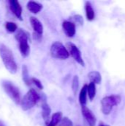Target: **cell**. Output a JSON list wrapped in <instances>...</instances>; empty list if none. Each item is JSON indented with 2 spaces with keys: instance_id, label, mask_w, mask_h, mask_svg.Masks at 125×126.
<instances>
[{
  "instance_id": "5bb4252c",
  "label": "cell",
  "mask_w": 125,
  "mask_h": 126,
  "mask_svg": "<svg viewBox=\"0 0 125 126\" xmlns=\"http://www.w3.org/2000/svg\"><path fill=\"white\" fill-rule=\"evenodd\" d=\"M88 77L91 81V83L96 84H99L102 82V76L101 74L97 71H92L88 73Z\"/></svg>"
},
{
  "instance_id": "4fadbf2b",
  "label": "cell",
  "mask_w": 125,
  "mask_h": 126,
  "mask_svg": "<svg viewBox=\"0 0 125 126\" xmlns=\"http://www.w3.org/2000/svg\"><path fill=\"white\" fill-rule=\"evenodd\" d=\"M86 18L88 21H93L95 18V12L90 1H86L85 4Z\"/></svg>"
},
{
  "instance_id": "603a6c76",
  "label": "cell",
  "mask_w": 125,
  "mask_h": 126,
  "mask_svg": "<svg viewBox=\"0 0 125 126\" xmlns=\"http://www.w3.org/2000/svg\"><path fill=\"white\" fill-rule=\"evenodd\" d=\"M31 81H32V83H33L35 86H36V87L39 89H43V86L42 84V83L37 78H31Z\"/></svg>"
},
{
  "instance_id": "d6986e66",
  "label": "cell",
  "mask_w": 125,
  "mask_h": 126,
  "mask_svg": "<svg viewBox=\"0 0 125 126\" xmlns=\"http://www.w3.org/2000/svg\"><path fill=\"white\" fill-rule=\"evenodd\" d=\"M87 94L90 100H93L96 96V85L93 83H90L87 85Z\"/></svg>"
},
{
  "instance_id": "30bf717a",
  "label": "cell",
  "mask_w": 125,
  "mask_h": 126,
  "mask_svg": "<svg viewBox=\"0 0 125 126\" xmlns=\"http://www.w3.org/2000/svg\"><path fill=\"white\" fill-rule=\"evenodd\" d=\"M63 31L65 34L69 37L72 38L76 34V25L74 22L69 21H64L62 24Z\"/></svg>"
},
{
  "instance_id": "7c38bea8",
  "label": "cell",
  "mask_w": 125,
  "mask_h": 126,
  "mask_svg": "<svg viewBox=\"0 0 125 126\" xmlns=\"http://www.w3.org/2000/svg\"><path fill=\"white\" fill-rule=\"evenodd\" d=\"M27 7L28 9V10L30 11L31 13H32L34 14H37L42 10L43 6L41 4H40L38 2L29 1L27 4Z\"/></svg>"
},
{
  "instance_id": "8992f818",
  "label": "cell",
  "mask_w": 125,
  "mask_h": 126,
  "mask_svg": "<svg viewBox=\"0 0 125 126\" xmlns=\"http://www.w3.org/2000/svg\"><path fill=\"white\" fill-rule=\"evenodd\" d=\"M50 53L52 57L56 59L66 60L69 58V53L67 49L60 41H55L52 44Z\"/></svg>"
},
{
  "instance_id": "e0dca14e",
  "label": "cell",
  "mask_w": 125,
  "mask_h": 126,
  "mask_svg": "<svg viewBox=\"0 0 125 126\" xmlns=\"http://www.w3.org/2000/svg\"><path fill=\"white\" fill-rule=\"evenodd\" d=\"M87 85H84L83 87L81 89L80 95H79V102L81 106H85L87 102Z\"/></svg>"
},
{
  "instance_id": "5b68a950",
  "label": "cell",
  "mask_w": 125,
  "mask_h": 126,
  "mask_svg": "<svg viewBox=\"0 0 125 126\" xmlns=\"http://www.w3.org/2000/svg\"><path fill=\"white\" fill-rule=\"evenodd\" d=\"M122 98L119 95H111L102 98L101 100V110L105 115L111 114L113 106H118L121 103Z\"/></svg>"
},
{
  "instance_id": "52a82bcc",
  "label": "cell",
  "mask_w": 125,
  "mask_h": 126,
  "mask_svg": "<svg viewBox=\"0 0 125 126\" xmlns=\"http://www.w3.org/2000/svg\"><path fill=\"white\" fill-rule=\"evenodd\" d=\"M66 47L68 48L67 50L69 53V55H71V57L81 66H85V62L83 59L82 54L79 48L73 43L71 42H68L66 44Z\"/></svg>"
},
{
  "instance_id": "2e32d148",
  "label": "cell",
  "mask_w": 125,
  "mask_h": 126,
  "mask_svg": "<svg viewBox=\"0 0 125 126\" xmlns=\"http://www.w3.org/2000/svg\"><path fill=\"white\" fill-rule=\"evenodd\" d=\"M21 75H22V80L24 81V83L28 86H30L32 85V81H31V78L29 75V70L28 68L26 65H23L22 66V72H21Z\"/></svg>"
},
{
  "instance_id": "cb8c5ba5",
  "label": "cell",
  "mask_w": 125,
  "mask_h": 126,
  "mask_svg": "<svg viewBox=\"0 0 125 126\" xmlns=\"http://www.w3.org/2000/svg\"><path fill=\"white\" fill-rule=\"evenodd\" d=\"M73 19H74L77 23H78L79 24H80V25H83V18L82 16L78 15V14L74 15V16H73Z\"/></svg>"
},
{
  "instance_id": "277c9868",
  "label": "cell",
  "mask_w": 125,
  "mask_h": 126,
  "mask_svg": "<svg viewBox=\"0 0 125 126\" xmlns=\"http://www.w3.org/2000/svg\"><path fill=\"white\" fill-rule=\"evenodd\" d=\"M1 86L4 92L16 105L20 104L21 100V93L17 86H15L12 82L9 80H3L1 82Z\"/></svg>"
},
{
  "instance_id": "3957f363",
  "label": "cell",
  "mask_w": 125,
  "mask_h": 126,
  "mask_svg": "<svg viewBox=\"0 0 125 126\" xmlns=\"http://www.w3.org/2000/svg\"><path fill=\"white\" fill-rule=\"evenodd\" d=\"M40 100H41L40 94L34 89H30L28 91V92L21 100L20 102L21 107L22 110L28 111L32 108H33Z\"/></svg>"
},
{
  "instance_id": "9a60e30c",
  "label": "cell",
  "mask_w": 125,
  "mask_h": 126,
  "mask_svg": "<svg viewBox=\"0 0 125 126\" xmlns=\"http://www.w3.org/2000/svg\"><path fill=\"white\" fill-rule=\"evenodd\" d=\"M62 113L61 112H56L55 113L51 118V120L49 122L46 123V126H57V124L60 123V122L62 120Z\"/></svg>"
},
{
  "instance_id": "ffe728a7",
  "label": "cell",
  "mask_w": 125,
  "mask_h": 126,
  "mask_svg": "<svg viewBox=\"0 0 125 126\" xmlns=\"http://www.w3.org/2000/svg\"><path fill=\"white\" fill-rule=\"evenodd\" d=\"M5 28L7 31L10 33L15 32L18 30V26L15 23L12 21H7L5 23Z\"/></svg>"
},
{
  "instance_id": "8fae6325",
  "label": "cell",
  "mask_w": 125,
  "mask_h": 126,
  "mask_svg": "<svg viewBox=\"0 0 125 126\" xmlns=\"http://www.w3.org/2000/svg\"><path fill=\"white\" fill-rule=\"evenodd\" d=\"M29 21L35 33L42 35L43 32V27L42 23L40 21V20L34 16H31L29 18Z\"/></svg>"
},
{
  "instance_id": "d4e9b609",
  "label": "cell",
  "mask_w": 125,
  "mask_h": 126,
  "mask_svg": "<svg viewBox=\"0 0 125 126\" xmlns=\"http://www.w3.org/2000/svg\"><path fill=\"white\" fill-rule=\"evenodd\" d=\"M0 126H5V124H4V123L3 121L0 120Z\"/></svg>"
},
{
  "instance_id": "9c48e42d",
  "label": "cell",
  "mask_w": 125,
  "mask_h": 126,
  "mask_svg": "<svg viewBox=\"0 0 125 126\" xmlns=\"http://www.w3.org/2000/svg\"><path fill=\"white\" fill-rule=\"evenodd\" d=\"M9 7L12 13L21 21L23 20L22 18V7L20 3L16 0H10L8 1Z\"/></svg>"
},
{
  "instance_id": "7a4b0ae2",
  "label": "cell",
  "mask_w": 125,
  "mask_h": 126,
  "mask_svg": "<svg viewBox=\"0 0 125 126\" xmlns=\"http://www.w3.org/2000/svg\"><path fill=\"white\" fill-rule=\"evenodd\" d=\"M16 33L15 35V39L19 43V50L21 55L24 58H27L29 56L30 53V47L29 45V35L27 32L24 30L23 29H18L16 30Z\"/></svg>"
},
{
  "instance_id": "484cf974",
  "label": "cell",
  "mask_w": 125,
  "mask_h": 126,
  "mask_svg": "<svg viewBox=\"0 0 125 126\" xmlns=\"http://www.w3.org/2000/svg\"><path fill=\"white\" fill-rule=\"evenodd\" d=\"M99 126H106V125H104V124H102V123H101L100 125Z\"/></svg>"
},
{
  "instance_id": "44dd1931",
  "label": "cell",
  "mask_w": 125,
  "mask_h": 126,
  "mask_svg": "<svg viewBox=\"0 0 125 126\" xmlns=\"http://www.w3.org/2000/svg\"><path fill=\"white\" fill-rule=\"evenodd\" d=\"M79 77L77 75L74 76L73 80H72V83H71V88H72V91L73 92L76 94L79 88Z\"/></svg>"
},
{
  "instance_id": "6da1fadb",
  "label": "cell",
  "mask_w": 125,
  "mask_h": 126,
  "mask_svg": "<svg viewBox=\"0 0 125 126\" xmlns=\"http://www.w3.org/2000/svg\"><path fill=\"white\" fill-rule=\"evenodd\" d=\"M0 57L6 69L10 74H15L18 70V66L15 61L13 52L4 44H0Z\"/></svg>"
},
{
  "instance_id": "ac0fdd59",
  "label": "cell",
  "mask_w": 125,
  "mask_h": 126,
  "mask_svg": "<svg viewBox=\"0 0 125 126\" xmlns=\"http://www.w3.org/2000/svg\"><path fill=\"white\" fill-rule=\"evenodd\" d=\"M41 109H42V117L43 118V120H45L46 123H47V120L50 116L51 114V109L49 107V106L46 103V100L43 101V103L41 105Z\"/></svg>"
},
{
  "instance_id": "ba28073f",
  "label": "cell",
  "mask_w": 125,
  "mask_h": 126,
  "mask_svg": "<svg viewBox=\"0 0 125 126\" xmlns=\"http://www.w3.org/2000/svg\"><path fill=\"white\" fill-rule=\"evenodd\" d=\"M82 114L89 126H96L97 119L94 113L85 106H82Z\"/></svg>"
},
{
  "instance_id": "7402d4cb",
  "label": "cell",
  "mask_w": 125,
  "mask_h": 126,
  "mask_svg": "<svg viewBox=\"0 0 125 126\" xmlns=\"http://www.w3.org/2000/svg\"><path fill=\"white\" fill-rule=\"evenodd\" d=\"M59 126H73V123L69 117H63L60 122Z\"/></svg>"
}]
</instances>
